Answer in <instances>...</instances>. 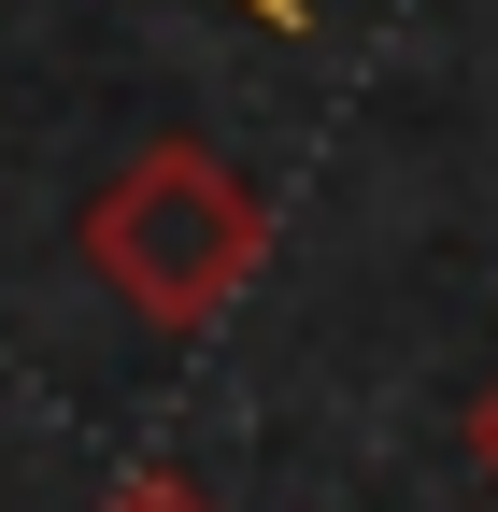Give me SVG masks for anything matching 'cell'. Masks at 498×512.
Masks as SVG:
<instances>
[{"label": "cell", "instance_id": "6da1fadb", "mask_svg": "<svg viewBox=\"0 0 498 512\" xmlns=\"http://www.w3.org/2000/svg\"><path fill=\"white\" fill-rule=\"evenodd\" d=\"M257 256H271V200H257L214 143H185V128L143 143V157L86 200V271L129 299L143 328H171V342L214 328V313L257 285Z\"/></svg>", "mask_w": 498, "mask_h": 512}, {"label": "cell", "instance_id": "7a4b0ae2", "mask_svg": "<svg viewBox=\"0 0 498 512\" xmlns=\"http://www.w3.org/2000/svg\"><path fill=\"white\" fill-rule=\"evenodd\" d=\"M100 512H200V484H171V470H143L129 498H100Z\"/></svg>", "mask_w": 498, "mask_h": 512}, {"label": "cell", "instance_id": "3957f363", "mask_svg": "<svg viewBox=\"0 0 498 512\" xmlns=\"http://www.w3.org/2000/svg\"><path fill=\"white\" fill-rule=\"evenodd\" d=\"M470 470L498 484V384H484V399H470Z\"/></svg>", "mask_w": 498, "mask_h": 512}]
</instances>
